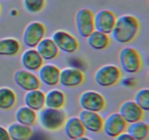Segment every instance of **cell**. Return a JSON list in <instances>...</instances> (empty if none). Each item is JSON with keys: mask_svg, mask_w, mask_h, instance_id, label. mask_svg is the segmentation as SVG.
Returning a JSON list of instances; mask_svg holds the SVG:
<instances>
[{"mask_svg": "<svg viewBox=\"0 0 149 140\" xmlns=\"http://www.w3.org/2000/svg\"><path fill=\"white\" fill-rule=\"evenodd\" d=\"M140 29V23L136 17L124 15L116 18L111 36L119 44H127L136 38Z\"/></svg>", "mask_w": 149, "mask_h": 140, "instance_id": "cell-1", "label": "cell"}, {"mask_svg": "<svg viewBox=\"0 0 149 140\" xmlns=\"http://www.w3.org/2000/svg\"><path fill=\"white\" fill-rule=\"evenodd\" d=\"M66 115L61 109L43 108L37 115V120L42 128L47 131H57L63 126Z\"/></svg>", "mask_w": 149, "mask_h": 140, "instance_id": "cell-2", "label": "cell"}, {"mask_svg": "<svg viewBox=\"0 0 149 140\" xmlns=\"http://www.w3.org/2000/svg\"><path fill=\"white\" fill-rule=\"evenodd\" d=\"M119 61L122 69L129 74L138 73L143 66L139 52L131 47H125L119 51Z\"/></svg>", "mask_w": 149, "mask_h": 140, "instance_id": "cell-3", "label": "cell"}, {"mask_svg": "<svg viewBox=\"0 0 149 140\" xmlns=\"http://www.w3.org/2000/svg\"><path fill=\"white\" fill-rule=\"evenodd\" d=\"M122 77L120 69L113 64L102 66L95 73L94 80L97 85L110 88L117 84Z\"/></svg>", "mask_w": 149, "mask_h": 140, "instance_id": "cell-4", "label": "cell"}, {"mask_svg": "<svg viewBox=\"0 0 149 140\" xmlns=\"http://www.w3.org/2000/svg\"><path fill=\"white\" fill-rule=\"evenodd\" d=\"M79 104L84 110L95 112H102L106 105V99L100 93L95 90H86L80 95Z\"/></svg>", "mask_w": 149, "mask_h": 140, "instance_id": "cell-5", "label": "cell"}, {"mask_svg": "<svg viewBox=\"0 0 149 140\" xmlns=\"http://www.w3.org/2000/svg\"><path fill=\"white\" fill-rule=\"evenodd\" d=\"M46 28L39 21L31 22L25 28L23 34V42L25 46L34 48L45 38Z\"/></svg>", "mask_w": 149, "mask_h": 140, "instance_id": "cell-6", "label": "cell"}, {"mask_svg": "<svg viewBox=\"0 0 149 140\" xmlns=\"http://www.w3.org/2000/svg\"><path fill=\"white\" fill-rule=\"evenodd\" d=\"M75 25L77 33L83 38L88 37L95 30L94 14L88 8H82L77 12Z\"/></svg>", "mask_w": 149, "mask_h": 140, "instance_id": "cell-7", "label": "cell"}, {"mask_svg": "<svg viewBox=\"0 0 149 140\" xmlns=\"http://www.w3.org/2000/svg\"><path fill=\"white\" fill-rule=\"evenodd\" d=\"M58 50L65 53L73 54L78 50L79 44L75 36L63 30H58L54 32L52 36Z\"/></svg>", "mask_w": 149, "mask_h": 140, "instance_id": "cell-8", "label": "cell"}, {"mask_svg": "<svg viewBox=\"0 0 149 140\" xmlns=\"http://www.w3.org/2000/svg\"><path fill=\"white\" fill-rule=\"evenodd\" d=\"M127 125L119 112H114L103 120L102 131L107 136L115 138L120 134L126 131Z\"/></svg>", "mask_w": 149, "mask_h": 140, "instance_id": "cell-9", "label": "cell"}, {"mask_svg": "<svg viewBox=\"0 0 149 140\" xmlns=\"http://www.w3.org/2000/svg\"><path fill=\"white\" fill-rule=\"evenodd\" d=\"M15 83L25 91L39 89L41 82L39 77L32 71L26 69H19L15 72L13 76Z\"/></svg>", "mask_w": 149, "mask_h": 140, "instance_id": "cell-10", "label": "cell"}, {"mask_svg": "<svg viewBox=\"0 0 149 140\" xmlns=\"http://www.w3.org/2000/svg\"><path fill=\"white\" fill-rule=\"evenodd\" d=\"M116 18L114 13L111 10H100L94 15L95 30L110 34L114 27Z\"/></svg>", "mask_w": 149, "mask_h": 140, "instance_id": "cell-11", "label": "cell"}, {"mask_svg": "<svg viewBox=\"0 0 149 140\" xmlns=\"http://www.w3.org/2000/svg\"><path fill=\"white\" fill-rule=\"evenodd\" d=\"M84 74L76 68H65L61 70L59 83L65 88H76L84 83Z\"/></svg>", "mask_w": 149, "mask_h": 140, "instance_id": "cell-12", "label": "cell"}, {"mask_svg": "<svg viewBox=\"0 0 149 140\" xmlns=\"http://www.w3.org/2000/svg\"><path fill=\"white\" fill-rule=\"evenodd\" d=\"M119 113L127 124L142 120L144 111L134 101H126L121 104Z\"/></svg>", "mask_w": 149, "mask_h": 140, "instance_id": "cell-13", "label": "cell"}, {"mask_svg": "<svg viewBox=\"0 0 149 140\" xmlns=\"http://www.w3.org/2000/svg\"><path fill=\"white\" fill-rule=\"evenodd\" d=\"M79 118L86 131L92 133H99L102 131L103 119L98 112L84 110L79 112Z\"/></svg>", "mask_w": 149, "mask_h": 140, "instance_id": "cell-14", "label": "cell"}, {"mask_svg": "<svg viewBox=\"0 0 149 140\" xmlns=\"http://www.w3.org/2000/svg\"><path fill=\"white\" fill-rule=\"evenodd\" d=\"M38 73L40 82L48 86H55L59 83L61 69L52 64H43Z\"/></svg>", "mask_w": 149, "mask_h": 140, "instance_id": "cell-15", "label": "cell"}, {"mask_svg": "<svg viewBox=\"0 0 149 140\" xmlns=\"http://www.w3.org/2000/svg\"><path fill=\"white\" fill-rule=\"evenodd\" d=\"M20 61L25 69L30 71H38L44 64V60L33 48L25 50L22 54Z\"/></svg>", "mask_w": 149, "mask_h": 140, "instance_id": "cell-16", "label": "cell"}, {"mask_svg": "<svg viewBox=\"0 0 149 140\" xmlns=\"http://www.w3.org/2000/svg\"><path fill=\"white\" fill-rule=\"evenodd\" d=\"M63 127L65 136L71 140L85 135L86 130L78 117L74 116L66 119Z\"/></svg>", "mask_w": 149, "mask_h": 140, "instance_id": "cell-17", "label": "cell"}, {"mask_svg": "<svg viewBox=\"0 0 149 140\" xmlns=\"http://www.w3.org/2000/svg\"><path fill=\"white\" fill-rule=\"evenodd\" d=\"M36 50L44 61H51L58 57L59 50L50 38H44L37 45Z\"/></svg>", "mask_w": 149, "mask_h": 140, "instance_id": "cell-18", "label": "cell"}, {"mask_svg": "<svg viewBox=\"0 0 149 140\" xmlns=\"http://www.w3.org/2000/svg\"><path fill=\"white\" fill-rule=\"evenodd\" d=\"M24 103L30 109L39 112L45 106V93L39 89L27 91L24 96Z\"/></svg>", "mask_w": 149, "mask_h": 140, "instance_id": "cell-19", "label": "cell"}, {"mask_svg": "<svg viewBox=\"0 0 149 140\" xmlns=\"http://www.w3.org/2000/svg\"><path fill=\"white\" fill-rule=\"evenodd\" d=\"M11 140H29L33 134V130L30 126L19 123H13L7 128Z\"/></svg>", "mask_w": 149, "mask_h": 140, "instance_id": "cell-20", "label": "cell"}, {"mask_svg": "<svg viewBox=\"0 0 149 140\" xmlns=\"http://www.w3.org/2000/svg\"><path fill=\"white\" fill-rule=\"evenodd\" d=\"M87 42L90 48L95 50H102L109 46L111 39L108 34L94 30L88 37H87Z\"/></svg>", "mask_w": 149, "mask_h": 140, "instance_id": "cell-21", "label": "cell"}, {"mask_svg": "<svg viewBox=\"0 0 149 140\" xmlns=\"http://www.w3.org/2000/svg\"><path fill=\"white\" fill-rule=\"evenodd\" d=\"M66 101V97L62 90L52 89L45 93V106L52 109H62Z\"/></svg>", "mask_w": 149, "mask_h": 140, "instance_id": "cell-22", "label": "cell"}, {"mask_svg": "<svg viewBox=\"0 0 149 140\" xmlns=\"http://www.w3.org/2000/svg\"><path fill=\"white\" fill-rule=\"evenodd\" d=\"M15 116L17 123L27 126L31 127L35 125L37 121V113L36 111L26 106L19 107L16 110Z\"/></svg>", "mask_w": 149, "mask_h": 140, "instance_id": "cell-23", "label": "cell"}, {"mask_svg": "<svg viewBox=\"0 0 149 140\" xmlns=\"http://www.w3.org/2000/svg\"><path fill=\"white\" fill-rule=\"evenodd\" d=\"M126 132L135 140H146L149 134V126L146 122L140 120L128 124Z\"/></svg>", "mask_w": 149, "mask_h": 140, "instance_id": "cell-24", "label": "cell"}, {"mask_svg": "<svg viewBox=\"0 0 149 140\" xmlns=\"http://www.w3.org/2000/svg\"><path fill=\"white\" fill-rule=\"evenodd\" d=\"M21 46L17 39L15 38H5L0 39V55L15 56L20 52Z\"/></svg>", "mask_w": 149, "mask_h": 140, "instance_id": "cell-25", "label": "cell"}, {"mask_svg": "<svg viewBox=\"0 0 149 140\" xmlns=\"http://www.w3.org/2000/svg\"><path fill=\"white\" fill-rule=\"evenodd\" d=\"M17 96L11 88L7 87L0 88V109L9 110L15 105Z\"/></svg>", "mask_w": 149, "mask_h": 140, "instance_id": "cell-26", "label": "cell"}, {"mask_svg": "<svg viewBox=\"0 0 149 140\" xmlns=\"http://www.w3.org/2000/svg\"><path fill=\"white\" fill-rule=\"evenodd\" d=\"M134 102L143 111L149 110V90L142 88L136 92L134 97Z\"/></svg>", "mask_w": 149, "mask_h": 140, "instance_id": "cell-27", "label": "cell"}, {"mask_svg": "<svg viewBox=\"0 0 149 140\" xmlns=\"http://www.w3.org/2000/svg\"><path fill=\"white\" fill-rule=\"evenodd\" d=\"M46 0H23V5L25 10L29 13H40L45 7Z\"/></svg>", "mask_w": 149, "mask_h": 140, "instance_id": "cell-28", "label": "cell"}, {"mask_svg": "<svg viewBox=\"0 0 149 140\" xmlns=\"http://www.w3.org/2000/svg\"><path fill=\"white\" fill-rule=\"evenodd\" d=\"M0 140H11L7 128L0 126Z\"/></svg>", "mask_w": 149, "mask_h": 140, "instance_id": "cell-29", "label": "cell"}, {"mask_svg": "<svg viewBox=\"0 0 149 140\" xmlns=\"http://www.w3.org/2000/svg\"><path fill=\"white\" fill-rule=\"evenodd\" d=\"M114 140H135L127 132H123L114 138Z\"/></svg>", "mask_w": 149, "mask_h": 140, "instance_id": "cell-30", "label": "cell"}, {"mask_svg": "<svg viewBox=\"0 0 149 140\" xmlns=\"http://www.w3.org/2000/svg\"><path fill=\"white\" fill-rule=\"evenodd\" d=\"M73 140H93V139H90L89 137L85 136H82L79 137V138L75 139H73Z\"/></svg>", "mask_w": 149, "mask_h": 140, "instance_id": "cell-31", "label": "cell"}, {"mask_svg": "<svg viewBox=\"0 0 149 140\" xmlns=\"http://www.w3.org/2000/svg\"><path fill=\"white\" fill-rule=\"evenodd\" d=\"M0 13H1V6H0Z\"/></svg>", "mask_w": 149, "mask_h": 140, "instance_id": "cell-32", "label": "cell"}]
</instances>
